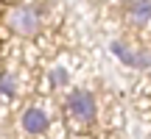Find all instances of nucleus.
Here are the masks:
<instances>
[{"mask_svg": "<svg viewBox=\"0 0 151 139\" xmlns=\"http://www.w3.org/2000/svg\"><path fill=\"white\" fill-rule=\"evenodd\" d=\"M65 109H67L73 123H81V125L95 123V117H98V100L87 89H73L65 100Z\"/></svg>", "mask_w": 151, "mask_h": 139, "instance_id": "f257e3e1", "label": "nucleus"}, {"mask_svg": "<svg viewBox=\"0 0 151 139\" xmlns=\"http://www.w3.org/2000/svg\"><path fill=\"white\" fill-rule=\"evenodd\" d=\"M6 22H9V28L22 39H34L39 33V28H42V20H39L37 9H31V6H14V9L6 14Z\"/></svg>", "mask_w": 151, "mask_h": 139, "instance_id": "f03ea898", "label": "nucleus"}, {"mask_svg": "<svg viewBox=\"0 0 151 139\" xmlns=\"http://www.w3.org/2000/svg\"><path fill=\"white\" fill-rule=\"evenodd\" d=\"M48 128H50V117H48V111H45V109L31 106V109H25V111H22V131H25V134L42 136Z\"/></svg>", "mask_w": 151, "mask_h": 139, "instance_id": "7ed1b4c3", "label": "nucleus"}, {"mask_svg": "<svg viewBox=\"0 0 151 139\" xmlns=\"http://www.w3.org/2000/svg\"><path fill=\"white\" fill-rule=\"evenodd\" d=\"M151 17V0H132L129 3V20L134 25H143Z\"/></svg>", "mask_w": 151, "mask_h": 139, "instance_id": "20e7f679", "label": "nucleus"}, {"mask_svg": "<svg viewBox=\"0 0 151 139\" xmlns=\"http://www.w3.org/2000/svg\"><path fill=\"white\" fill-rule=\"evenodd\" d=\"M17 95V78L11 72H0V97H14Z\"/></svg>", "mask_w": 151, "mask_h": 139, "instance_id": "39448f33", "label": "nucleus"}, {"mask_svg": "<svg viewBox=\"0 0 151 139\" xmlns=\"http://www.w3.org/2000/svg\"><path fill=\"white\" fill-rule=\"evenodd\" d=\"M50 84H53V86H67V84H70V75H67V70H65V67L50 70Z\"/></svg>", "mask_w": 151, "mask_h": 139, "instance_id": "423d86ee", "label": "nucleus"}, {"mask_svg": "<svg viewBox=\"0 0 151 139\" xmlns=\"http://www.w3.org/2000/svg\"><path fill=\"white\" fill-rule=\"evenodd\" d=\"M148 64H151V53H148V50H140V48H137L134 56H132V67L143 70V67H148Z\"/></svg>", "mask_w": 151, "mask_h": 139, "instance_id": "0eeeda50", "label": "nucleus"}, {"mask_svg": "<svg viewBox=\"0 0 151 139\" xmlns=\"http://www.w3.org/2000/svg\"><path fill=\"white\" fill-rule=\"evenodd\" d=\"M126 3H129V0H126Z\"/></svg>", "mask_w": 151, "mask_h": 139, "instance_id": "6e6552de", "label": "nucleus"}]
</instances>
